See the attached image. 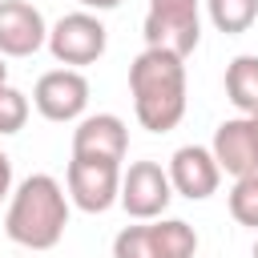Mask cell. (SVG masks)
I'll return each mask as SVG.
<instances>
[{
    "mask_svg": "<svg viewBox=\"0 0 258 258\" xmlns=\"http://www.w3.org/2000/svg\"><path fill=\"white\" fill-rule=\"evenodd\" d=\"M230 218L238 226H250L258 230V173H246V177H234L230 185Z\"/></svg>",
    "mask_w": 258,
    "mask_h": 258,
    "instance_id": "9a60e30c",
    "label": "cell"
},
{
    "mask_svg": "<svg viewBox=\"0 0 258 258\" xmlns=\"http://www.w3.org/2000/svg\"><path fill=\"white\" fill-rule=\"evenodd\" d=\"M222 173L230 177H246V173H258V137H254V125L246 113L222 121L214 129V141H210Z\"/></svg>",
    "mask_w": 258,
    "mask_h": 258,
    "instance_id": "8fae6325",
    "label": "cell"
},
{
    "mask_svg": "<svg viewBox=\"0 0 258 258\" xmlns=\"http://www.w3.org/2000/svg\"><path fill=\"white\" fill-rule=\"evenodd\" d=\"M202 40V0H149L145 48L189 56Z\"/></svg>",
    "mask_w": 258,
    "mask_h": 258,
    "instance_id": "3957f363",
    "label": "cell"
},
{
    "mask_svg": "<svg viewBox=\"0 0 258 258\" xmlns=\"http://www.w3.org/2000/svg\"><path fill=\"white\" fill-rule=\"evenodd\" d=\"M12 194V161H8V153L0 149V202Z\"/></svg>",
    "mask_w": 258,
    "mask_h": 258,
    "instance_id": "ac0fdd59",
    "label": "cell"
},
{
    "mask_svg": "<svg viewBox=\"0 0 258 258\" xmlns=\"http://www.w3.org/2000/svg\"><path fill=\"white\" fill-rule=\"evenodd\" d=\"M129 153V129L117 113H89L73 129V157H97V161H125Z\"/></svg>",
    "mask_w": 258,
    "mask_h": 258,
    "instance_id": "30bf717a",
    "label": "cell"
},
{
    "mask_svg": "<svg viewBox=\"0 0 258 258\" xmlns=\"http://www.w3.org/2000/svg\"><path fill=\"white\" fill-rule=\"evenodd\" d=\"M254 258H258V242H254Z\"/></svg>",
    "mask_w": 258,
    "mask_h": 258,
    "instance_id": "7402d4cb",
    "label": "cell"
},
{
    "mask_svg": "<svg viewBox=\"0 0 258 258\" xmlns=\"http://www.w3.org/2000/svg\"><path fill=\"white\" fill-rule=\"evenodd\" d=\"M81 8H89V12H109V8H117L121 0H77Z\"/></svg>",
    "mask_w": 258,
    "mask_h": 258,
    "instance_id": "d6986e66",
    "label": "cell"
},
{
    "mask_svg": "<svg viewBox=\"0 0 258 258\" xmlns=\"http://www.w3.org/2000/svg\"><path fill=\"white\" fill-rule=\"evenodd\" d=\"M0 85H8V64H4V52H0Z\"/></svg>",
    "mask_w": 258,
    "mask_h": 258,
    "instance_id": "ffe728a7",
    "label": "cell"
},
{
    "mask_svg": "<svg viewBox=\"0 0 258 258\" xmlns=\"http://www.w3.org/2000/svg\"><path fill=\"white\" fill-rule=\"evenodd\" d=\"M32 105L44 121H56V125H69V121H81L85 109H89V81L81 69H48L36 89H32Z\"/></svg>",
    "mask_w": 258,
    "mask_h": 258,
    "instance_id": "52a82bcc",
    "label": "cell"
},
{
    "mask_svg": "<svg viewBox=\"0 0 258 258\" xmlns=\"http://www.w3.org/2000/svg\"><path fill=\"white\" fill-rule=\"evenodd\" d=\"M109 48V32L101 24V16H93L89 8L81 12H69L60 16L52 28H48V52L64 64V69H85V64H97Z\"/></svg>",
    "mask_w": 258,
    "mask_h": 258,
    "instance_id": "277c9868",
    "label": "cell"
},
{
    "mask_svg": "<svg viewBox=\"0 0 258 258\" xmlns=\"http://www.w3.org/2000/svg\"><path fill=\"white\" fill-rule=\"evenodd\" d=\"M113 258H157V242H153V226H125L113 238Z\"/></svg>",
    "mask_w": 258,
    "mask_h": 258,
    "instance_id": "2e32d148",
    "label": "cell"
},
{
    "mask_svg": "<svg viewBox=\"0 0 258 258\" xmlns=\"http://www.w3.org/2000/svg\"><path fill=\"white\" fill-rule=\"evenodd\" d=\"M206 12L218 32L238 36L258 20V0H206Z\"/></svg>",
    "mask_w": 258,
    "mask_h": 258,
    "instance_id": "5bb4252c",
    "label": "cell"
},
{
    "mask_svg": "<svg viewBox=\"0 0 258 258\" xmlns=\"http://www.w3.org/2000/svg\"><path fill=\"white\" fill-rule=\"evenodd\" d=\"M250 117V125H254V137H258V113H246Z\"/></svg>",
    "mask_w": 258,
    "mask_h": 258,
    "instance_id": "44dd1931",
    "label": "cell"
},
{
    "mask_svg": "<svg viewBox=\"0 0 258 258\" xmlns=\"http://www.w3.org/2000/svg\"><path fill=\"white\" fill-rule=\"evenodd\" d=\"M28 113H32L28 97H24L20 89H12V85H0V137L20 133L24 121H28Z\"/></svg>",
    "mask_w": 258,
    "mask_h": 258,
    "instance_id": "e0dca14e",
    "label": "cell"
},
{
    "mask_svg": "<svg viewBox=\"0 0 258 258\" xmlns=\"http://www.w3.org/2000/svg\"><path fill=\"white\" fill-rule=\"evenodd\" d=\"M121 210L133 222H153L165 214V206L173 202V181L169 169L161 161H133L121 173Z\"/></svg>",
    "mask_w": 258,
    "mask_h": 258,
    "instance_id": "8992f818",
    "label": "cell"
},
{
    "mask_svg": "<svg viewBox=\"0 0 258 258\" xmlns=\"http://www.w3.org/2000/svg\"><path fill=\"white\" fill-rule=\"evenodd\" d=\"M69 226V194L52 173H28L4 214V234L24 250H52Z\"/></svg>",
    "mask_w": 258,
    "mask_h": 258,
    "instance_id": "7a4b0ae2",
    "label": "cell"
},
{
    "mask_svg": "<svg viewBox=\"0 0 258 258\" xmlns=\"http://www.w3.org/2000/svg\"><path fill=\"white\" fill-rule=\"evenodd\" d=\"M153 242L157 258H194L198 254V230L181 218H153Z\"/></svg>",
    "mask_w": 258,
    "mask_h": 258,
    "instance_id": "4fadbf2b",
    "label": "cell"
},
{
    "mask_svg": "<svg viewBox=\"0 0 258 258\" xmlns=\"http://www.w3.org/2000/svg\"><path fill=\"white\" fill-rule=\"evenodd\" d=\"M69 202L85 214H105L121 198V161H97V157H73L64 169Z\"/></svg>",
    "mask_w": 258,
    "mask_h": 258,
    "instance_id": "5b68a950",
    "label": "cell"
},
{
    "mask_svg": "<svg viewBox=\"0 0 258 258\" xmlns=\"http://www.w3.org/2000/svg\"><path fill=\"white\" fill-rule=\"evenodd\" d=\"M226 97L238 113H258V56L242 52L226 64Z\"/></svg>",
    "mask_w": 258,
    "mask_h": 258,
    "instance_id": "7c38bea8",
    "label": "cell"
},
{
    "mask_svg": "<svg viewBox=\"0 0 258 258\" xmlns=\"http://www.w3.org/2000/svg\"><path fill=\"white\" fill-rule=\"evenodd\" d=\"M48 44V24L36 4L28 0H0V52L4 56H32Z\"/></svg>",
    "mask_w": 258,
    "mask_h": 258,
    "instance_id": "9c48e42d",
    "label": "cell"
},
{
    "mask_svg": "<svg viewBox=\"0 0 258 258\" xmlns=\"http://www.w3.org/2000/svg\"><path fill=\"white\" fill-rule=\"evenodd\" d=\"M165 169H169L173 194H181L189 202H206L222 185V165H218L210 145H181V149H173Z\"/></svg>",
    "mask_w": 258,
    "mask_h": 258,
    "instance_id": "ba28073f",
    "label": "cell"
},
{
    "mask_svg": "<svg viewBox=\"0 0 258 258\" xmlns=\"http://www.w3.org/2000/svg\"><path fill=\"white\" fill-rule=\"evenodd\" d=\"M129 93L137 125L149 133H169L185 117V56L165 48H145L129 64Z\"/></svg>",
    "mask_w": 258,
    "mask_h": 258,
    "instance_id": "6da1fadb",
    "label": "cell"
}]
</instances>
